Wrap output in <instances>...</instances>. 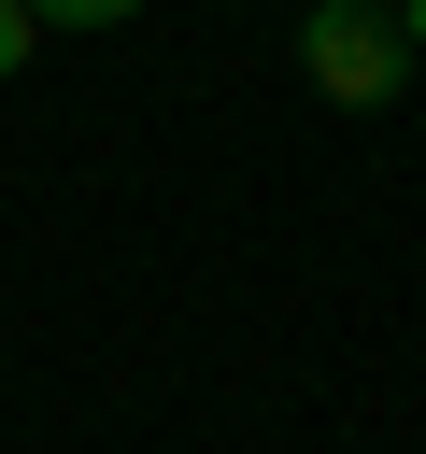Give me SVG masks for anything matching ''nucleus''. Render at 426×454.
<instances>
[{"label":"nucleus","instance_id":"f03ea898","mask_svg":"<svg viewBox=\"0 0 426 454\" xmlns=\"http://www.w3.org/2000/svg\"><path fill=\"white\" fill-rule=\"evenodd\" d=\"M28 14H43V28H128L142 0H28Z\"/></svg>","mask_w":426,"mask_h":454},{"label":"nucleus","instance_id":"20e7f679","mask_svg":"<svg viewBox=\"0 0 426 454\" xmlns=\"http://www.w3.org/2000/svg\"><path fill=\"white\" fill-rule=\"evenodd\" d=\"M383 14H398V43H412V57H426V0H383Z\"/></svg>","mask_w":426,"mask_h":454},{"label":"nucleus","instance_id":"7ed1b4c3","mask_svg":"<svg viewBox=\"0 0 426 454\" xmlns=\"http://www.w3.org/2000/svg\"><path fill=\"white\" fill-rule=\"evenodd\" d=\"M28 43H43V14H28V0H0V85L28 71Z\"/></svg>","mask_w":426,"mask_h":454},{"label":"nucleus","instance_id":"f257e3e1","mask_svg":"<svg viewBox=\"0 0 426 454\" xmlns=\"http://www.w3.org/2000/svg\"><path fill=\"white\" fill-rule=\"evenodd\" d=\"M298 85H312L327 114H383V99L412 85L398 14H383V0H298Z\"/></svg>","mask_w":426,"mask_h":454}]
</instances>
